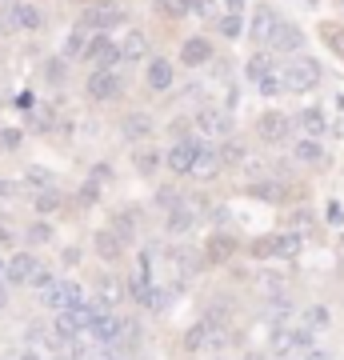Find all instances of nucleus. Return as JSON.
<instances>
[{"label":"nucleus","mask_w":344,"mask_h":360,"mask_svg":"<svg viewBox=\"0 0 344 360\" xmlns=\"http://www.w3.org/2000/svg\"><path fill=\"white\" fill-rule=\"evenodd\" d=\"M4 304H8V292H4V284H0V309H4Z\"/></svg>","instance_id":"680f3d73"},{"label":"nucleus","mask_w":344,"mask_h":360,"mask_svg":"<svg viewBox=\"0 0 344 360\" xmlns=\"http://www.w3.org/2000/svg\"><path fill=\"white\" fill-rule=\"evenodd\" d=\"M220 165H224V160H220V148H212L208 141H196V160H192V172H196V176H212Z\"/></svg>","instance_id":"4468645a"},{"label":"nucleus","mask_w":344,"mask_h":360,"mask_svg":"<svg viewBox=\"0 0 344 360\" xmlns=\"http://www.w3.org/2000/svg\"><path fill=\"white\" fill-rule=\"evenodd\" d=\"M28 240H32V245H49L52 229H49V224H32V229H28Z\"/></svg>","instance_id":"a18cd8bd"},{"label":"nucleus","mask_w":344,"mask_h":360,"mask_svg":"<svg viewBox=\"0 0 344 360\" xmlns=\"http://www.w3.org/2000/svg\"><path fill=\"white\" fill-rule=\"evenodd\" d=\"M296 124H300L305 136H324L329 132V116H324V108H305V112L296 116Z\"/></svg>","instance_id":"a211bd4d"},{"label":"nucleus","mask_w":344,"mask_h":360,"mask_svg":"<svg viewBox=\"0 0 344 360\" xmlns=\"http://www.w3.org/2000/svg\"><path fill=\"white\" fill-rule=\"evenodd\" d=\"M148 132H153V116L148 112H128L125 116V136L128 141H144Z\"/></svg>","instance_id":"4be33fe9"},{"label":"nucleus","mask_w":344,"mask_h":360,"mask_svg":"<svg viewBox=\"0 0 344 360\" xmlns=\"http://www.w3.org/2000/svg\"><path fill=\"white\" fill-rule=\"evenodd\" d=\"M217 28H220V37L236 40V37L244 32V16H241V13H232V8H224V13H220V20H217Z\"/></svg>","instance_id":"bb28decb"},{"label":"nucleus","mask_w":344,"mask_h":360,"mask_svg":"<svg viewBox=\"0 0 344 360\" xmlns=\"http://www.w3.org/2000/svg\"><path fill=\"white\" fill-rule=\"evenodd\" d=\"M56 208H60V193H56V188H40L37 193V212L40 217H52Z\"/></svg>","instance_id":"7c9ffc66"},{"label":"nucleus","mask_w":344,"mask_h":360,"mask_svg":"<svg viewBox=\"0 0 344 360\" xmlns=\"http://www.w3.org/2000/svg\"><path fill=\"white\" fill-rule=\"evenodd\" d=\"M0 148H4V132H0Z\"/></svg>","instance_id":"0e129e2a"},{"label":"nucleus","mask_w":344,"mask_h":360,"mask_svg":"<svg viewBox=\"0 0 344 360\" xmlns=\"http://www.w3.org/2000/svg\"><path fill=\"white\" fill-rule=\"evenodd\" d=\"M0 284H13L8 281V264H4V260H0Z\"/></svg>","instance_id":"052dcab7"},{"label":"nucleus","mask_w":344,"mask_h":360,"mask_svg":"<svg viewBox=\"0 0 344 360\" xmlns=\"http://www.w3.org/2000/svg\"><path fill=\"white\" fill-rule=\"evenodd\" d=\"M25 360H40V356H37V352H25Z\"/></svg>","instance_id":"e2e57ef3"},{"label":"nucleus","mask_w":344,"mask_h":360,"mask_svg":"<svg viewBox=\"0 0 344 360\" xmlns=\"http://www.w3.org/2000/svg\"><path fill=\"white\" fill-rule=\"evenodd\" d=\"M293 156L300 165H324V148H320L317 136H300V141L293 144Z\"/></svg>","instance_id":"6ab92c4d"},{"label":"nucleus","mask_w":344,"mask_h":360,"mask_svg":"<svg viewBox=\"0 0 344 360\" xmlns=\"http://www.w3.org/2000/svg\"><path fill=\"white\" fill-rule=\"evenodd\" d=\"M244 72H248L253 80H260V77H268V72H272V65H268V56H260V52H256V56H248V68H244Z\"/></svg>","instance_id":"ea45409f"},{"label":"nucleus","mask_w":344,"mask_h":360,"mask_svg":"<svg viewBox=\"0 0 344 360\" xmlns=\"http://www.w3.org/2000/svg\"><path fill=\"white\" fill-rule=\"evenodd\" d=\"M28 284H32V288H49V284H52V272H49V269H37Z\"/></svg>","instance_id":"603ef678"},{"label":"nucleus","mask_w":344,"mask_h":360,"mask_svg":"<svg viewBox=\"0 0 344 360\" xmlns=\"http://www.w3.org/2000/svg\"><path fill=\"white\" fill-rule=\"evenodd\" d=\"M0 245H13V229H4V224H0Z\"/></svg>","instance_id":"13d9d810"},{"label":"nucleus","mask_w":344,"mask_h":360,"mask_svg":"<svg viewBox=\"0 0 344 360\" xmlns=\"http://www.w3.org/2000/svg\"><path fill=\"white\" fill-rule=\"evenodd\" d=\"M80 200H84V205H92V200H96V180H89V184H84V193H80Z\"/></svg>","instance_id":"6e6d98bb"},{"label":"nucleus","mask_w":344,"mask_h":360,"mask_svg":"<svg viewBox=\"0 0 344 360\" xmlns=\"http://www.w3.org/2000/svg\"><path fill=\"white\" fill-rule=\"evenodd\" d=\"M37 269H40V264H37L32 252H16V257L8 260V281H13V284H28Z\"/></svg>","instance_id":"dca6fc26"},{"label":"nucleus","mask_w":344,"mask_h":360,"mask_svg":"<svg viewBox=\"0 0 344 360\" xmlns=\"http://www.w3.org/2000/svg\"><path fill=\"white\" fill-rule=\"evenodd\" d=\"M56 333H60L64 340H77V336H80V324H77V316H72V309L56 312Z\"/></svg>","instance_id":"cd10ccee"},{"label":"nucleus","mask_w":344,"mask_h":360,"mask_svg":"<svg viewBox=\"0 0 344 360\" xmlns=\"http://www.w3.org/2000/svg\"><path fill=\"white\" fill-rule=\"evenodd\" d=\"M320 65L312 56H293L288 68H284V92H312L320 84Z\"/></svg>","instance_id":"f257e3e1"},{"label":"nucleus","mask_w":344,"mask_h":360,"mask_svg":"<svg viewBox=\"0 0 344 360\" xmlns=\"http://www.w3.org/2000/svg\"><path fill=\"white\" fill-rule=\"evenodd\" d=\"M4 25H8V28H25V32H40V28H44V16H40L37 4L13 0V4L4 8Z\"/></svg>","instance_id":"39448f33"},{"label":"nucleus","mask_w":344,"mask_h":360,"mask_svg":"<svg viewBox=\"0 0 344 360\" xmlns=\"http://www.w3.org/2000/svg\"><path fill=\"white\" fill-rule=\"evenodd\" d=\"M96 304H101V300H96ZM89 333L96 336L101 345H116V336H120V316H116L108 304H101V309H96V321H92Z\"/></svg>","instance_id":"6e6552de"},{"label":"nucleus","mask_w":344,"mask_h":360,"mask_svg":"<svg viewBox=\"0 0 344 360\" xmlns=\"http://www.w3.org/2000/svg\"><path fill=\"white\" fill-rule=\"evenodd\" d=\"M113 232L116 236H125V245L136 236V220H132V212H116L113 217Z\"/></svg>","instance_id":"f704fd0d"},{"label":"nucleus","mask_w":344,"mask_h":360,"mask_svg":"<svg viewBox=\"0 0 344 360\" xmlns=\"http://www.w3.org/2000/svg\"><path fill=\"white\" fill-rule=\"evenodd\" d=\"M244 156H248V148H244L241 141H224L220 144V160H224V165H244Z\"/></svg>","instance_id":"72a5a7b5"},{"label":"nucleus","mask_w":344,"mask_h":360,"mask_svg":"<svg viewBox=\"0 0 344 360\" xmlns=\"http://www.w3.org/2000/svg\"><path fill=\"white\" fill-rule=\"evenodd\" d=\"M305 324H308V328H329V324H332V312L324 309V304H312V309L305 312Z\"/></svg>","instance_id":"e433bc0d"},{"label":"nucleus","mask_w":344,"mask_h":360,"mask_svg":"<svg viewBox=\"0 0 344 360\" xmlns=\"http://www.w3.org/2000/svg\"><path fill=\"white\" fill-rule=\"evenodd\" d=\"M125 20V8L120 4H113V0H92V4H84L77 16V25H84L89 32H104V28H113Z\"/></svg>","instance_id":"f03ea898"},{"label":"nucleus","mask_w":344,"mask_h":360,"mask_svg":"<svg viewBox=\"0 0 344 360\" xmlns=\"http://www.w3.org/2000/svg\"><path fill=\"white\" fill-rule=\"evenodd\" d=\"M224 8H232V13H244V0H224Z\"/></svg>","instance_id":"bf43d9fd"},{"label":"nucleus","mask_w":344,"mask_h":360,"mask_svg":"<svg viewBox=\"0 0 344 360\" xmlns=\"http://www.w3.org/2000/svg\"><path fill=\"white\" fill-rule=\"evenodd\" d=\"M256 89H260V96H276V92H284V72H268V77H260L256 80Z\"/></svg>","instance_id":"473e14b6"},{"label":"nucleus","mask_w":344,"mask_h":360,"mask_svg":"<svg viewBox=\"0 0 344 360\" xmlns=\"http://www.w3.org/2000/svg\"><path fill=\"white\" fill-rule=\"evenodd\" d=\"M256 132H260V141L281 144V141H288V132H293V116H284V112H265V116H260V124H256Z\"/></svg>","instance_id":"0eeeda50"},{"label":"nucleus","mask_w":344,"mask_h":360,"mask_svg":"<svg viewBox=\"0 0 344 360\" xmlns=\"http://www.w3.org/2000/svg\"><path fill=\"white\" fill-rule=\"evenodd\" d=\"M208 328H212L208 321L192 324V328H189V336H184V348H189V352H200V348L208 345Z\"/></svg>","instance_id":"c85d7f7f"},{"label":"nucleus","mask_w":344,"mask_h":360,"mask_svg":"<svg viewBox=\"0 0 344 360\" xmlns=\"http://www.w3.org/2000/svg\"><path fill=\"white\" fill-rule=\"evenodd\" d=\"M320 37H324V44H329V49H332V52H336V56L344 60V28L324 25V28H320Z\"/></svg>","instance_id":"4c0bfd02"},{"label":"nucleus","mask_w":344,"mask_h":360,"mask_svg":"<svg viewBox=\"0 0 344 360\" xmlns=\"http://www.w3.org/2000/svg\"><path fill=\"white\" fill-rule=\"evenodd\" d=\"M144 360H148V356H144Z\"/></svg>","instance_id":"338daca9"},{"label":"nucleus","mask_w":344,"mask_h":360,"mask_svg":"<svg viewBox=\"0 0 344 360\" xmlns=\"http://www.w3.org/2000/svg\"><path fill=\"white\" fill-rule=\"evenodd\" d=\"M156 200H160V205H165V208H172V205H180L184 196H180L177 188H160V196H156Z\"/></svg>","instance_id":"3c124183"},{"label":"nucleus","mask_w":344,"mask_h":360,"mask_svg":"<svg viewBox=\"0 0 344 360\" xmlns=\"http://www.w3.org/2000/svg\"><path fill=\"white\" fill-rule=\"evenodd\" d=\"M120 89H125V84H120V77H116V68H96V72L89 77V96L96 104H113L116 96H120Z\"/></svg>","instance_id":"20e7f679"},{"label":"nucleus","mask_w":344,"mask_h":360,"mask_svg":"<svg viewBox=\"0 0 344 360\" xmlns=\"http://www.w3.org/2000/svg\"><path fill=\"white\" fill-rule=\"evenodd\" d=\"M160 13L165 16H184V13H192V0H160Z\"/></svg>","instance_id":"37998d69"},{"label":"nucleus","mask_w":344,"mask_h":360,"mask_svg":"<svg viewBox=\"0 0 344 360\" xmlns=\"http://www.w3.org/2000/svg\"><path fill=\"white\" fill-rule=\"evenodd\" d=\"M132 165H136L141 176H153L156 168H160V153H156V148H136V153H132Z\"/></svg>","instance_id":"a878e982"},{"label":"nucleus","mask_w":344,"mask_h":360,"mask_svg":"<svg viewBox=\"0 0 344 360\" xmlns=\"http://www.w3.org/2000/svg\"><path fill=\"white\" fill-rule=\"evenodd\" d=\"M89 49H92V37H89V28L84 25H77L68 37H64V60H84Z\"/></svg>","instance_id":"2eb2a0df"},{"label":"nucleus","mask_w":344,"mask_h":360,"mask_svg":"<svg viewBox=\"0 0 344 360\" xmlns=\"http://www.w3.org/2000/svg\"><path fill=\"white\" fill-rule=\"evenodd\" d=\"M104 360H120V356H104Z\"/></svg>","instance_id":"69168bd1"},{"label":"nucleus","mask_w":344,"mask_h":360,"mask_svg":"<svg viewBox=\"0 0 344 360\" xmlns=\"http://www.w3.org/2000/svg\"><path fill=\"white\" fill-rule=\"evenodd\" d=\"M308 224H312V212H308V208L293 212V229H296V232H308Z\"/></svg>","instance_id":"8fccbe9b"},{"label":"nucleus","mask_w":344,"mask_h":360,"mask_svg":"<svg viewBox=\"0 0 344 360\" xmlns=\"http://www.w3.org/2000/svg\"><path fill=\"white\" fill-rule=\"evenodd\" d=\"M20 193V184L16 180H0V196H16Z\"/></svg>","instance_id":"5fc2aeb1"},{"label":"nucleus","mask_w":344,"mask_h":360,"mask_svg":"<svg viewBox=\"0 0 344 360\" xmlns=\"http://www.w3.org/2000/svg\"><path fill=\"white\" fill-rule=\"evenodd\" d=\"M253 196H260V200H281L284 184H276V180H260V184H253Z\"/></svg>","instance_id":"58836bf2"},{"label":"nucleus","mask_w":344,"mask_h":360,"mask_svg":"<svg viewBox=\"0 0 344 360\" xmlns=\"http://www.w3.org/2000/svg\"><path fill=\"white\" fill-rule=\"evenodd\" d=\"M324 220H329V224H344V205L340 200H329V205H324Z\"/></svg>","instance_id":"49530a36"},{"label":"nucleus","mask_w":344,"mask_h":360,"mask_svg":"<svg viewBox=\"0 0 344 360\" xmlns=\"http://www.w3.org/2000/svg\"><path fill=\"white\" fill-rule=\"evenodd\" d=\"M305 49V32L300 25L293 20H276V28L268 32V52H276V56H293V52Z\"/></svg>","instance_id":"7ed1b4c3"},{"label":"nucleus","mask_w":344,"mask_h":360,"mask_svg":"<svg viewBox=\"0 0 344 360\" xmlns=\"http://www.w3.org/2000/svg\"><path fill=\"white\" fill-rule=\"evenodd\" d=\"M276 20H281V16L272 13L268 4H260V8H256V20H253V37L256 40H268V32L276 28Z\"/></svg>","instance_id":"393cba45"},{"label":"nucleus","mask_w":344,"mask_h":360,"mask_svg":"<svg viewBox=\"0 0 344 360\" xmlns=\"http://www.w3.org/2000/svg\"><path fill=\"white\" fill-rule=\"evenodd\" d=\"M293 352H296V336L281 328V333L272 336V356H281V360H284V356H293Z\"/></svg>","instance_id":"c9c22d12"},{"label":"nucleus","mask_w":344,"mask_h":360,"mask_svg":"<svg viewBox=\"0 0 344 360\" xmlns=\"http://www.w3.org/2000/svg\"><path fill=\"white\" fill-rule=\"evenodd\" d=\"M192 13H196V16H204V20H212V25L220 20V8H217V0H192Z\"/></svg>","instance_id":"a19ab883"},{"label":"nucleus","mask_w":344,"mask_h":360,"mask_svg":"<svg viewBox=\"0 0 344 360\" xmlns=\"http://www.w3.org/2000/svg\"><path fill=\"white\" fill-rule=\"evenodd\" d=\"M96 252H101L104 260H120V252H125V236H116L113 229L96 232Z\"/></svg>","instance_id":"412c9836"},{"label":"nucleus","mask_w":344,"mask_h":360,"mask_svg":"<svg viewBox=\"0 0 344 360\" xmlns=\"http://www.w3.org/2000/svg\"><path fill=\"white\" fill-rule=\"evenodd\" d=\"M180 60H184L189 68L208 65V60H212V44H208L204 37H189L184 44H180Z\"/></svg>","instance_id":"9b49d317"},{"label":"nucleus","mask_w":344,"mask_h":360,"mask_svg":"<svg viewBox=\"0 0 344 360\" xmlns=\"http://www.w3.org/2000/svg\"><path fill=\"white\" fill-rule=\"evenodd\" d=\"M204 321L212 324V328H220V324L229 321V309H224V304H212V309H208V316H204Z\"/></svg>","instance_id":"de8ad7c7"},{"label":"nucleus","mask_w":344,"mask_h":360,"mask_svg":"<svg viewBox=\"0 0 344 360\" xmlns=\"http://www.w3.org/2000/svg\"><path fill=\"white\" fill-rule=\"evenodd\" d=\"M232 252H236V240L224 236V232H217V236L208 240V248H204V260H208V264H220V260H229Z\"/></svg>","instance_id":"aec40b11"},{"label":"nucleus","mask_w":344,"mask_h":360,"mask_svg":"<svg viewBox=\"0 0 344 360\" xmlns=\"http://www.w3.org/2000/svg\"><path fill=\"white\" fill-rule=\"evenodd\" d=\"M196 200H180V205L168 208V217H165V229L168 232H189L192 224H196Z\"/></svg>","instance_id":"9d476101"},{"label":"nucleus","mask_w":344,"mask_h":360,"mask_svg":"<svg viewBox=\"0 0 344 360\" xmlns=\"http://www.w3.org/2000/svg\"><path fill=\"white\" fill-rule=\"evenodd\" d=\"M288 300H272V304H268V312H265V321H272V324H284L288 321Z\"/></svg>","instance_id":"79ce46f5"},{"label":"nucleus","mask_w":344,"mask_h":360,"mask_svg":"<svg viewBox=\"0 0 344 360\" xmlns=\"http://www.w3.org/2000/svg\"><path fill=\"white\" fill-rule=\"evenodd\" d=\"M120 49H125V60H141V56H148V52H153V44H148V37H144V32H128V37L120 40Z\"/></svg>","instance_id":"5701e85b"},{"label":"nucleus","mask_w":344,"mask_h":360,"mask_svg":"<svg viewBox=\"0 0 344 360\" xmlns=\"http://www.w3.org/2000/svg\"><path fill=\"white\" fill-rule=\"evenodd\" d=\"M340 4H344V0H340Z\"/></svg>","instance_id":"774afa93"},{"label":"nucleus","mask_w":344,"mask_h":360,"mask_svg":"<svg viewBox=\"0 0 344 360\" xmlns=\"http://www.w3.org/2000/svg\"><path fill=\"white\" fill-rule=\"evenodd\" d=\"M196 129H200L204 136H229L232 116L224 112V108H200V112H196Z\"/></svg>","instance_id":"1a4fd4ad"},{"label":"nucleus","mask_w":344,"mask_h":360,"mask_svg":"<svg viewBox=\"0 0 344 360\" xmlns=\"http://www.w3.org/2000/svg\"><path fill=\"white\" fill-rule=\"evenodd\" d=\"M120 296H125L120 281H116V276H101V304H108V309H113V304L120 300Z\"/></svg>","instance_id":"2f4dec72"},{"label":"nucleus","mask_w":344,"mask_h":360,"mask_svg":"<svg viewBox=\"0 0 344 360\" xmlns=\"http://www.w3.org/2000/svg\"><path fill=\"white\" fill-rule=\"evenodd\" d=\"M305 360H332V356L324 352V348H308V352H305Z\"/></svg>","instance_id":"4d7b16f0"},{"label":"nucleus","mask_w":344,"mask_h":360,"mask_svg":"<svg viewBox=\"0 0 344 360\" xmlns=\"http://www.w3.org/2000/svg\"><path fill=\"white\" fill-rule=\"evenodd\" d=\"M192 160H196V141H177L165 153V165L172 172H192Z\"/></svg>","instance_id":"f8f14e48"},{"label":"nucleus","mask_w":344,"mask_h":360,"mask_svg":"<svg viewBox=\"0 0 344 360\" xmlns=\"http://www.w3.org/2000/svg\"><path fill=\"white\" fill-rule=\"evenodd\" d=\"M144 80H148V89L153 92H168L172 89V65H168L165 56H153L148 68H144Z\"/></svg>","instance_id":"ddd939ff"},{"label":"nucleus","mask_w":344,"mask_h":360,"mask_svg":"<svg viewBox=\"0 0 344 360\" xmlns=\"http://www.w3.org/2000/svg\"><path fill=\"white\" fill-rule=\"evenodd\" d=\"M276 257H300V232H281L276 236Z\"/></svg>","instance_id":"c756f323"},{"label":"nucleus","mask_w":344,"mask_h":360,"mask_svg":"<svg viewBox=\"0 0 344 360\" xmlns=\"http://www.w3.org/2000/svg\"><path fill=\"white\" fill-rule=\"evenodd\" d=\"M116 348H125V352H136V348H141V321H120Z\"/></svg>","instance_id":"b1692460"},{"label":"nucleus","mask_w":344,"mask_h":360,"mask_svg":"<svg viewBox=\"0 0 344 360\" xmlns=\"http://www.w3.org/2000/svg\"><path fill=\"white\" fill-rule=\"evenodd\" d=\"M28 180L40 188H52V172H44V168H28Z\"/></svg>","instance_id":"09e8293b"},{"label":"nucleus","mask_w":344,"mask_h":360,"mask_svg":"<svg viewBox=\"0 0 344 360\" xmlns=\"http://www.w3.org/2000/svg\"><path fill=\"white\" fill-rule=\"evenodd\" d=\"M40 304H44L49 312H60V309H68V304H72V296H68V284L52 281L49 288H40Z\"/></svg>","instance_id":"f3484780"},{"label":"nucleus","mask_w":344,"mask_h":360,"mask_svg":"<svg viewBox=\"0 0 344 360\" xmlns=\"http://www.w3.org/2000/svg\"><path fill=\"white\" fill-rule=\"evenodd\" d=\"M204 348H212V352L229 348V333H224V328H208V345H204Z\"/></svg>","instance_id":"c03bdc74"},{"label":"nucleus","mask_w":344,"mask_h":360,"mask_svg":"<svg viewBox=\"0 0 344 360\" xmlns=\"http://www.w3.org/2000/svg\"><path fill=\"white\" fill-rule=\"evenodd\" d=\"M84 60H92L96 68H116L120 60H125V49H120L116 40H108V37H92V49H89Z\"/></svg>","instance_id":"423d86ee"},{"label":"nucleus","mask_w":344,"mask_h":360,"mask_svg":"<svg viewBox=\"0 0 344 360\" xmlns=\"http://www.w3.org/2000/svg\"><path fill=\"white\" fill-rule=\"evenodd\" d=\"M20 141H25V136H20V129H4V148H8V153H13V148H20Z\"/></svg>","instance_id":"864d4df0"}]
</instances>
